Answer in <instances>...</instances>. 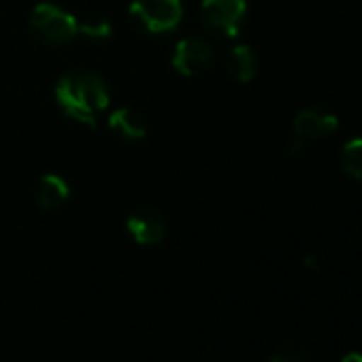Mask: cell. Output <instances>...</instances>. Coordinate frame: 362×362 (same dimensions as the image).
<instances>
[{"label":"cell","mask_w":362,"mask_h":362,"mask_svg":"<svg viewBox=\"0 0 362 362\" xmlns=\"http://www.w3.org/2000/svg\"><path fill=\"white\" fill-rule=\"evenodd\" d=\"M56 100L69 117L86 126H96L98 115L109 105V92L98 75L73 71L60 77L56 86Z\"/></svg>","instance_id":"cell-1"},{"label":"cell","mask_w":362,"mask_h":362,"mask_svg":"<svg viewBox=\"0 0 362 362\" xmlns=\"http://www.w3.org/2000/svg\"><path fill=\"white\" fill-rule=\"evenodd\" d=\"M30 28L41 43L60 47L77 35V20L52 3H41L30 13Z\"/></svg>","instance_id":"cell-2"},{"label":"cell","mask_w":362,"mask_h":362,"mask_svg":"<svg viewBox=\"0 0 362 362\" xmlns=\"http://www.w3.org/2000/svg\"><path fill=\"white\" fill-rule=\"evenodd\" d=\"M128 13L145 33L160 35L179 24L184 9H181L179 0H132Z\"/></svg>","instance_id":"cell-3"},{"label":"cell","mask_w":362,"mask_h":362,"mask_svg":"<svg viewBox=\"0 0 362 362\" xmlns=\"http://www.w3.org/2000/svg\"><path fill=\"white\" fill-rule=\"evenodd\" d=\"M247 11V0H203L201 20L218 35L237 37Z\"/></svg>","instance_id":"cell-4"},{"label":"cell","mask_w":362,"mask_h":362,"mask_svg":"<svg viewBox=\"0 0 362 362\" xmlns=\"http://www.w3.org/2000/svg\"><path fill=\"white\" fill-rule=\"evenodd\" d=\"M216 62V49L209 41L201 37H188L179 41L173 52V66L186 77H197L207 73Z\"/></svg>","instance_id":"cell-5"},{"label":"cell","mask_w":362,"mask_h":362,"mask_svg":"<svg viewBox=\"0 0 362 362\" xmlns=\"http://www.w3.org/2000/svg\"><path fill=\"white\" fill-rule=\"evenodd\" d=\"M126 228H128L130 237L141 245L160 243L164 237V222H162L160 214H156L153 209H147V207L132 211L126 222Z\"/></svg>","instance_id":"cell-6"},{"label":"cell","mask_w":362,"mask_h":362,"mask_svg":"<svg viewBox=\"0 0 362 362\" xmlns=\"http://www.w3.org/2000/svg\"><path fill=\"white\" fill-rule=\"evenodd\" d=\"M339 126L337 115L317 111V109H305L294 117V134L303 141L324 139L332 134Z\"/></svg>","instance_id":"cell-7"},{"label":"cell","mask_w":362,"mask_h":362,"mask_svg":"<svg viewBox=\"0 0 362 362\" xmlns=\"http://www.w3.org/2000/svg\"><path fill=\"white\" fill-rule=\"evenodd\" d=\"M71 197V190L66 186V181L58 175H43L37 181L35 188V199L39 203L41 209L45 211H54L58 207H62Z\"/></svg>","instance_id":"cell-8"},{"label":"cell","mask_w":362,"mask_h":362,"mask_svg":"<svg viewBox=\"0 0 362 362\" xmlns=\"http://www.w3.org/2000/svg\"><path fill=\"white\" fill-rule=\"evenodd\" d=\"M109 128L124 141H141L147 134L145 122L132 109H117L109 115Z\"/></svg>","instance_id":"cell-9"},{"label":"cell","mask_w":362,"mask_h":362,"mask_svg":"<svg viewBox=\"0 0 362 362\" xmlns=\"http://www.w3.org/2000/svg\"><path fill=\"white\" fill-rule=\"evenodd\" d=\"M226 64H228V73L241 83L252 81L256 75V56H254L252 47H247V45H237L228 54Z\"/></svg>","instance_id":"cell-10"},{"label":"cell","mask_w":362,"mask_h":362,"mask_svg":"<svg viewBox=\"0 0 362 362\" xmlns=\"http://www.w3.org/2000/svg\"><path fill=\"white\" fill-rule=\"evenodd\" d=\"M341 164L345 173L354 179L362 181V139H351L343 145L341 151Z\"/></svg>","instance_id":"cell-11"},{"label":"cell","mask_w":362,"mask_h":362,"mask_svg":"<svg viewBox=\"0 0 362 362\" xmlns=\"http://www.w3.org/2000/svg\"><path fill=\"white\" fill-rule=\"evenodd\" d=\"M77 35H83L94 41H103L113 35V28H111L109 20H105V18H88V20L77 22Z\"/></svg>","instance_id":"cell-12"},{"label":"cell","mask_w":362,"mask_h":362,"mask_svg":"<svg viewBox=\"0 0 362 362\" xmlns=\"http://www.w3.org/2000/svg\"><path fill=\"white\" fill-rule=\"evenodd\" d=\"M271 362H300V360L292 354H277V356H273Z\"/></svg>","instance_id":"cell-13"},{"label":"cell","mask_w":362,"mask_h":362,"mask_svg":"<svg viewBox=\"0 0 362 362\" xmlns=\"http://www.w3.org/2000/svg\"><path fill=\"white\" fill-rule=\"evenodd\" d=\"M341 362H362V354H356V351H351V354L343 356V360H341Z\"/></svg>","instance_id":"cell-14"}]
</instances>
